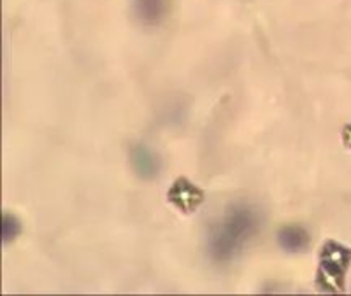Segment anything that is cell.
<instances>
[{"label": "cell", "mask_w": 351, "mask_h": 296, "mask_svg": "<svg viewBox=\"0 0 351 296\" xmlns=\"http://www.w3.org/2000/svg\"><path fill=\"white\" fill-rule=\"evenodd\" d=\"M260 214L247 204H236L227 208L221 219L209 230L208 252L215 261H230L256 233Z\"/></svg>", "instance_id": "1"}, {"label": "cell", "mask_w": 351, "mask_h": 296, "mask_svg": "<svg viewBox=\"0 0 351 296\" xmlns=\"http://www.w3.org/2000/svg\"><path fill=\"white\" fill-rule=\"evenodd\" d=\"M278 242L285 251L300 252L309 245V233L302 226L290 224V226H285L278 232Z\"/></svg>", "instance_id": "2"}, {"label": "cell", "mask_w": 351, "mask_h": 296, "mask_svg": "<svg viewBox=\"0 0 351 296\" xmlns=\"http://www.w3.org/2000/svg\"><path fill=\"white\" fill-rule=\"evenodd\" d=\"M132 165L143 177L156 176L160 168L158 157L146 146H136L132 149Z\"/></svg>", "instance_id": "3"}, {"label": "cell", "mask_w": 351, "mask_h": 296, "mask_svg": "<svg viewBox=\"0 0 351 296\" xmlns=\"http://www.w3.org/2000/svg\"><path fill=\"white\" fill-rule=\"evenodd\" d=\"M137 18L146 25L158 23L167 12V0H136Z\"/></svg>", "instance_id": "4"}]
</instances>
